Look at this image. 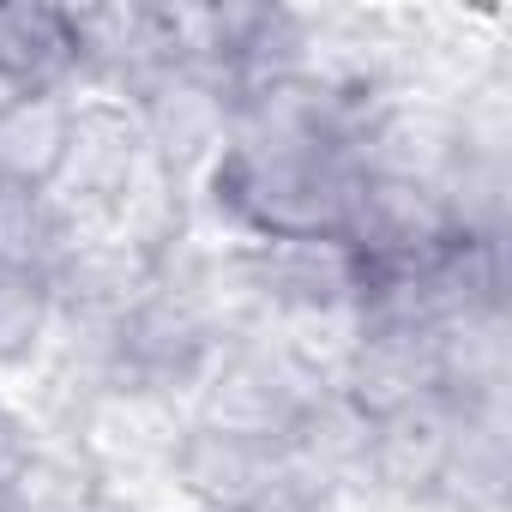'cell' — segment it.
<instances>
[{
  "label": "cell",
  "instance_id": "7",
  "mask_svg": "<svg viewBox=\"0 0 512 512\" xmlns=\"http://www.w3.org/2000/svg\"><path fill=\"white\" fill-rule=\"evenodd\" d=\"M0 512H109L103 500V470L91 452H67V446H43L25 458V470L7 482Z\"/></svg>",
  "mask_w": 512,
  "mask_h": 512
},
{
  "label": "cell",
  "instance_id": "5",
  "mask_svg": "<svg viewBox=\"0 0 512 512\" xmlns=\"http://www.w3.org/2000/svg\"><path fill=\"white\" fill-rule=\"evenodd\" d=\"M79 91H19L0 103V193H49L67 157Z\"/></svg>",
  "mask_w": 512,
  "mask_h": 512
},
{
  "label": "cell",
  "instance_id": "2",
  "mask_svg": "<svg viewBox=\"0 0 512 512\" xmlns=\"http://www.w3.org/2000/svg\"><path fill=\"white\" fill-rule=\"evenodd\" d=\"M151 163L157 157L145 145L139 109L115 91H79L73 97V127H67V157H61V175H55L49 193L91 235V223L109 229V217L127 205V193L145 181Z\"/></svg>",
  "mask_w": 512,
  "mask_h": 512
},
{
  "label": "cell",
  "instance_id": "1",
  "mask_svg": "<svg viewBox=\"0 0 512 512\" xmlns=\"http://www.w3.org/2000/svg\"><path fill=\"white\" fill-rule=\"evenodd\" d=\"M356 187V151L223 145L205 163V199L241 241H344Z\"/></svg>",
  "mask_w": 512,
  "mask_h": 512
},
{
  "label": "cell",
  "instance_id": "3",
  "mask_svg": "<svg viewBox=\"0 0 512 512\" xmlns=\"http://www.w3.org/2000/svg\"><path fill=\"white\" fill-rule=\"evenodd\" d=\"M332 386L368 416H404L446 392V326H356Z\"/></svg>",
  "mask_w": 512,
  "mask_h": 512
},
{
  "label": "cell",
  "instance_id": "4",
  "mask_svg": "<svg viewBox=\"0 0 512 512\" xmlns=\"http://www.w3.org/2000/svg\"><path fill=\"white\" fill-rule=\"evenodd\" d=\"M169 482L193 512H247L260 500L278 470L284 452L266 434H247V428H223V422H181L169 440Z\"/></svg>",
  "mask_w": 512,
  "mask_h": 512
},
{
  "label": "cell",
  "instance_id": "8",
  "mask_svg": "<svg viewBox=\"0 0 512 512\" xmlns=\"http://www.w3.org/2000/svg\"><path fill=\"white\" fill-rule=\"evenodd\" d=\"M55 344V284L0 266V368H31Z\"/></svg>",
  "mask_w": 512,
  "mask_h": 512
},
{
  "label": "cell",
  "instance_id": "6",
  "mask_svg": "<svg viewBox=\"0 0 512 512\" xmlns=\"http://www.w3.org/2000/svg\"><path fill=\"white\" fill-rule=\"evenodd\" d=\"M79 247L85 229L55 193H0V266H19L55 284Z\"/></svg>",
  "mask_w": 512,
  "mask_h": 512
}]
</instances>
